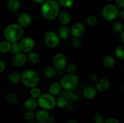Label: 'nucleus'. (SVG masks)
<instances>
[{"instance_id": "nucleus-28", "label": "nucleus", "mask_w": 124, "mask_h": 123, "mask_svg": "<svg viewBox=\"0 0 124 123\" xmlns=\"http://www.w3.org/2000/svg\"><path fill=\"white\" fill-rule=\"evenodd\" d=\"M113 30L115 33L117 34H121L124 31V25L121 22H116L113 25Z\"/></svg>"}, {"instance_id": "nucleus-41", "label": "nucleus", "mask_w": 124, "mask_h": 123, "mask_svg": "<svg viewBox=\"0 0 124 123\" xmlns=\"http://www.w3.org/2000/svg\"><path fill=\"white\" fill-rule=\"evenodd\" d=\"M6 67V63L4 60L0 59V73L4 72V71L5 70Z\"/></svg>"}, {"instance_id": "nucleus-14", "label": "nucleus", "mask_w": 124, "mask_h": 123, "mask_svg": "<svg viewBox=\"0 0 124 123\" xmlns=\"http://www.w3.org/2000/svg\"><path fill=\"white\" fill-rule=\"evenodd\" d=\"M50 116L48 111L44 109L39 110L35 114V121L37 123H47Z\"/></svg>"}, {"instance_id": "nucleus-48", "label": "nucleus", "mask_w": 124, "mask_h": 123, "mask_svg": "<svg viewBox=\"0 0 124 123\" xmlns=\"http://www.w3.org/2000/svg\"><path fill=\"white\" fill-rule=\"evenodd\" d=\"M27 123H36L35 121L32 120V121H28Z\"/></svg>"}, {"instance_id": "nucleus-18", "label": "nucleus", "mask_w": 124, "mask_h": 123, "mask_svg": "<svg viewBox=\"0 0 124 123\" xmlns=\"http://www.w3.org/2000/svg\"><path fill=\"white\" fill-rule=\"evenodd\" d=\"M102 63L104 68L107 69H111L115 65V59L112 55H105L102 59Z\"/></svg>"}, {"instance_id": "nucleus-2", "label": "nucleus", "mask_w": 124, "mask_h": 123, "mask_svg": "<svg viewBox=\"0 0 124 123\" xmlns=\"http://www.w3.org/2000/svg\"><path fill=\"white\" fill-rule=\"evenodd\" d=\"M3 34L5 39L10 43L19 42L24 36V29L18 24H12L5 28Z\"/></svg>"}, {"instance_id": "nucleus-38", "label": "nucleus", "mask_w": 124, "mask_h": 123, "mask_svg": "<svg viewBox=\"0 0 124 123\" xmlns=\"http://www.w3.org/2000/svg\"><path fill=\"white\" fill-rule=\"evenodd\" d=\"M35 114L33 112V111H29L27 110L24 113V117L25 119L27 121H32L35 119Z\"/></svg>"}, {"instance_id": "nucleus-49", "label": "nucleus", "mask_w": 124, "mask_h": 123, "mask_svg": "<svg viewBox=\"0 0 124 123\" xmlns=\"http://www.w3.org/2000/svg\"><path fill=\"white\" fill-rule=\"evenodd\" d=\"M105 1H108V2H109V1H113V0H105Z\"/></svg>"}, {"instance_id": "nucleus-5", "label": "nucleus", "mask_w": 124, "mask_h": 123, "mask_svg": "<svg viewBox=\"0 0 124 123\" xmlns=\"http://www.w3.org/2000/svg\"><path fill=\"white\" fill-rule=\"evenodd\" d=\"M56 98L48 93L42 94L37 99L38 105L42 109L48 111L54 109L56 106Z\"/></svg>"}, {"instance_id": "nucleus-31", "label": "nucleus", "mask_w": 124, "mask_h": 123, "mask_svg": "<svg viewBox=\"0 0 124 123\" xmlns=\"http://www.w3.org/2000/svg\"><path fill=\"white\" fill-rule=\"evenodd\" d=\"M42 94V92L41 90L37 86L33 87L32 88H30V95L31 97L37 100L39 97Z\"/></svg>"}, {"instance_id": "nucleus-46", "label": "nucleus", "mask_w": 124, "mask_h": 123, "mask_svg": "<svg viewBox=\"0 0 124 123\" xmlns=\"http://www.w3.org/2000/svg\"><path fill=\"white\" fill-rule=\"evenodd\" d=\"M47 123H54V118H53V116H50V118H49V119H48V121Z\"/></svg>"}, {"instance_id": "nucleus-6", "label": "nucleus", "mask_w": 124, "mask_h": 123, "mask_svg": "<svg viewBox=\"0 0 124 123\" xmlns=\"http://www.w3.org/2000/svg\"><path fill=\"white\" fill-rule=\"evenodd\" d=\"M119 9L114 4L106 5L103 8L102 11V15L105 20L108 21H112L119 16Z\"/></svg>"}, {"instance_id": "nucleus-12", "label": "nucleus", "mask_w": 124, "mask_h": 123, "mask_svg": "<svg viewBox=\"0 0 124 123\" xmlns=\"http://www.w3.org/2000/svg\"><path fill=\"white\" fill-rule=\"evenodd\" d=\"M70 33L74 37L79 38L85 32V27L82 22H76L71 26Z\"/></svg>"}, {"instance_id": "nucleus-40", "label": "nucleus", "mask_w": 124, "mask_h": 123, "mask_svg": "<svg viewBox=\"0 0 124 123\" xmlns=\"http://www.w3.org/2000/svg\"><path fill=\"white\" fill-rule=\"evenodd\" d=\"M103 123H121L119 121L115 118H109L105 119Z\"/></svg>"}, {"instance_id": "nucleus-1", "label": "nucleus", "mask_w": 124, "mask_h": 123, "mask_svg": "<svg viewBox=\"0 0 124 123\" xmlns=\"http://www.w3.org/2000/svg\"><path fill=\"white\" fill-rule=\"evenodd\" d=\"M41 13L46 20H54L60 13V6L55 0H46L41 6Z\"/></svg>"}, {"instance_id": "nucleus-7", "label": "nucleus", "mask_w": 124, "mask_h": 123, "mask_svg": "<svg viewBox=\"0 0 124 123\" xmlns=\"http://www.w3.org/2000/svg\"><path fill=\"white\" fill-rule=\"evenodd\" d=\"M61 39L56 32L48 31L44 36V42L46 45L50 48H55L59 45Z\"/></svg>"}, {"instance_id": "nucleus-24", "label": "nucleus", "mask_w": 124, "mask_h": 123, "mask_svg": "<svg viewBox=\"0 0 124 123\" xmlns=\"http://www.w3.org/2000/svg\"><path fill=\"white\" fill-rule=\"evenodd\" d=\"M6 100L7 102L12 104H16L19 102V98L17 94L12 92H10L6 94Z\"/></svg>"}, {"instance_id": "nucleus-27", "label": "nucleus", "mask_w": 124, "mask_h": 123, "mask_svg": "<svg viewBox=\"0 0 124 123\" xmlns=\"http://www.w3.org/2000/svg\"><path fill=\"white\" fill-rule=\"evenodd\" d=\"M27 58L29 62L33 64L37 63L39 60V56L38 54L33 51H31L27 53Z\"/></svg>"}, {"instance_id": "nucleus-22", "label": "nucleus", "mask_w": 124, "mask_h": 123, "mask_svg": "<svg viewBox=\"0 0 124 123\" xmlns=\"http://www.w3.org/2000/svg\"><path fill=\"white\" fill-rule=\"evenodd\" d=\"M8 80L12 84H17L21 81V75L16 71H12L8 75Z\"/></svg>"}, {"instance_id": "nucleus-16", "label": "nucleus", "mask_w": 124, "mask_h": 123, "mask_svg": "<svg viewBox=\"0 0 124 123\" xmlns=\"http://www.w3.org/2000/svg\"><path fill=\"white\" fill-rule=\"evenodd\" d=\"M57 34L60 39L66 40L70 37V29L67 25H61L57 30Z\"/></svg>"}, {"instance_id": "nucleus-9", "label": "nucleus", "mask_w": 124, "mask_h": 123, "mask_svg": "<svg viewBox=\"0 0 124 123\" xmlns=\"http://www.w3.org/2000/svg\"><path fill=\"white\" fill-rule=\"evenodd\" d=\"M53 67L56 70H63L67 65V59L63 53H58L54 54L53 58Z\"/></svg>"}, {"instance_id": "nucleus-39", "label": "nucleus", "mask_w": 124, "mask_h": 123, "mask_svg": "<svg viewBox=\"0 0 124 123\" xmlns=\"http://www.w3.org/2000/svg\"><path fill=\"white\" fill-rule=\"evenodd\" d=\"M115 6H116L119 9H124V0H115Z\"/></svg>"}, {"instance_id": "nucleus-34", "label": "nucleus", "mask_w": 124, "mask_h": 123, "mask_svg": "<svg viewBox=\"0 0 124 123\" xmlns=\"http://www.w3.org/2000/svg\"><path fill=\"white\" fill-rule=\"evenodd\" d=\"M10 52L13 55H15V54H18V53L21 52L19 42H16L11 43V47L10 49Z\"/></svg>"}, {"instance_id": "nucleus-3", "label": "nucleus", "mask_w": 124, "mask_h": 123, "mask_svg": "<svg viewBox=\"0 0 124 123\" xmlns=\"http://www.w3.org/2000/svg\"><path fill=\"white\" fill-rule=\"evenodd\" d=\"M21 81L25 87L32 88L37 86L39 82V76L38 72L33 69L25 70L21 74Z\"/></svg>"}, {"instance_id": "nucleus-19", "label": "nucleus", "mask_w": 124, "mask_h": 123, "mask_svg": "<svg viewBox=\"0 0 124 123\" xmlns=\"http://www.w3.org/2000/svg\"><path fill=\"white\" fill-rule=\"evenodd\" d=\"M38 106L37 100L32 97L27 98L24 103V107L27 110L33 111Z\"/></svg>"}, {"instance_id": "nucleus-36", "label": "nucleus", "mask_w": 124, "mask_h": 123, "mask_svg": "<svg viewBox=\"0 0 124 123\" xmlns=\"http://www.w3.org/2000/svg\"><path fill=\"white\" fill-rule=\"evenodd\" d=\"M71 46L73 49H78L82 46V41L78 37H73L71 41Z\"/></svg>"}, {"instance_id": "nucleus-44", "label": "nucleus", "mask_w": 124, "mask_h": 123, "mask_svg": "<svg viewBox=\"0 0 124 123\" xmlns=\"http://www.w3.org/2000/svg\"><path fill=\"white\" fill-rule=\"evenodd\" d=\"M34 2L37 4H42L46 1V0H32Z\"/></svg>"}, {"instance_id": "nucleus-30", "label": "nucleus", "mask_w": 124, "mask_h": 123, "mask_svg": "<svg viewBox=\"0 0 124 123\" xmlns=\"http://www.w3.org/2000/svg\"><path fill=\"white\" fill-rule=\"evenodd\" d=\"M115 55L118 59L121 60L124 59V45H119L115 49Z\"/></svg>"}, {"instance_id": "nucleus-10", "label": "nucleus", "mask_w": 124, "mask_h": 123, "mask_svg": "<svg viewBox=\"0 0 124 123\" xmlns=\"http://www.w3.org/2000/svg\"><path fill=\"white\" fill-rule=\"evenodd\" d=\"M17 22L21 27L23 29L27 28L31 25L32 23V18L29 13L23 12L18 16Z\"/></svg>"}, {"instance_id": "nucleus-47", "label": "nucleus", "mask_w": 124, "mask_h": 123, "mask_svg": "<svg viewBox=\"0 0 124 123\" xmlns=\"http://www.w3.org/2000/svg\"><path fill=\"white\" fill-rule=\"evenodd\" d=\"M124 31L122 32V33L121 34V41H122V43H124Z\"/></svg>"}, {"instance_id": "nucleus-21", "label": "nucleus", "mask_w": 124, "mask_h": 123, "mask_svg": "<svg viewBox=\"0 0 124 123\" xmlns=\"http://www.w3.org/2000/svg\"><path fill=\"white\" fill-rule=\"evenodd\" d=\"M61 86L59 83H53L48 87V94L56 96L61 92Z\"/></svg>"}, {"instance_id": "nucleus-33", "label": "nucleus", "mask_w": 124, "mask_h": 123, "mask_svg": "<svg viewBox=\"0 0 124 123\" xmlns=\"http://www.w3.org/2000/svg\"><path fill=\"white\" fill-rule=\"evenodd\" d=\"M87 24L90 27H94L98 24V19L94 15H90L86 19Z\"/></svg>"}, {"instance_id": "nucleus-13", "label": "nucleus", "mask_w": 124, "mask_h": 123, "mask_svg": "<svg viewBox=\"0 0 124 123\" xmlns=\"http://www.w3.org/2000/svg\"><path fill=\"white\" fill-rule=\"evenodd\" d=\"M95 88L98 92H105L110 88V82L107 78H101L95 82Z\"/></svg>"}, {"instance_id": "nucleus-25", "label": "nucleus", "mask_w": 124, "mask_h": 123, "mask_svg": "<svg viewBox=\"0 0 124 123\" xmlns=\"http://www.w3.org/2000/svg\"><path fill=\"white\" fill-rule=\"evenodd\" d=\"M62 96L65 97L67 100H71L73 102H76L79 100L78 95L74 94L72 90H65Z\"/></svg>"}, {"instance_id": "nucleus-37", "label": "nucleus", "mask_w": 124, "mask_h": 123, "mask_svg": "<svg viewBox=\"0 0 124 123\" xmlns=\"http://www.w3.org/2000/svg\"><path fill=\"white\" fill-rule=\"evenodd\" d=\"M93 121L94 123H103L105 121V118L102 114L95 113L93 116Z\"/></svg>"}, {"instance_id": "nucleus-8", "label": "nucleus", "mask_w": 124, "mask_h": 123, "mask_svg": "<svg viewBox=\"0 0 124 123\" xmlns=\"http://www.w3.org/2000/svg\"><path fill=\"white\" fill-rule=\"evenodd\" d=\"M21 51L25 54L32 51L35 46V41L31 36H26L23 37L19 42Z\"/></svg>"}, {"instance_id": "nucleus-23", "label": "nucleus", "mask_w": 124, "mask_h": 123, "mask_svg": "<svg viewBox=\"0 0 124 123\" xmlns=\"http://www.w3.org/2000/svg\"><path fill=\"white\" fill-rule=\"evenodd\" d=\"M21 6L19 0H8L7 4V8L11 12H16L19 10Z\"/></svg>"}, {"instance_id": "nucleus-45", "label": "nucleus", "mask_w": 124, "mask_h": 123, "mask_svg": "<svg viewBox=\"0 0 124 123\" xmlns=\"http://www.w3.org/2000/svg\"><path fill=\"white\" fill-rule=\"evenodd\" d=\"M67 123H79V122L75 119H70L68 121Z\"/></svg>"}, {"instance_id": "nucleus-50", "label": "nucleus", "mask_w": 124, "mask_h": 123, "mask_svg": "<svg viewBox=\"0 0 124 123\" xmlns=\"http://www.w3.org/2000/svg\"></svg>"}, {"instance_id": "nucleus-43", "label": "nucleus", "mask_w": 124, "mask_h": 123, "mask_svg": "<svg viewBox=\"0 0 124 123\" xmlns=\"http://www.w3.org/2000/svg\"><path fill=\"white\" fill-rule=\"evenodd\" d=\"M119 16L121 18V19L124 20V9L121 10L119 11Z\"/></svg>"}, {"instance_id": "nucleus-17", "label": "nucleus", "mask_w": 124, "mask_h": 123, "mask_svg": "<svg viewBox=\"0 0 124 123\" xmlns=\"http://www.w3.org/2000/svg\"><path fill=\"white\" fill-rule=\"evenodd\" d=\"M58 19L62 25H68L71 22V16L70 13L66 11H62L59 13L58 15Z\"/></svg>"}, {"instance_id": "nucleus-29", "label": "nucleus", "mask_w": 124, "mask_h": 123, "mask_svg": "<svg viewBox=\"0 0 124 123\" xmlns=\"http://www.w3.org/2000/svg\"><path fill=\"white\" fill-rule=\"evenodd\" d=\"M68 100L65 97L61 96L56 100V106L61 109L65 107L67 105Z\"/></svg>"}, {"instance_id": "nucleus-26", "label": "nucleus", "mask_w": 124, "mask_h": 123, "mask_svg": "<svg viewBox=\"0 0 124 123\" xmlns=\"http://www.w3.org/2000/svg\"><path fill=\"white\" fill-rule=\"evenodd\" d=\"M11 47V43L8 41H2L0 42V53L2 54H6L10 51Z\"/></svg>"}, {"instance_id": "nucleus-20", "label": "nucleus", "mask_w": 124, "mask_h": 123, "mask_svg": "<svg viewBox=\"0 0 124 123\" xmlns=\"http://www.w3.org/2000/svg\"><path fill=\"white\" fill-rule=\"evenodd\" d=\"M42 73L45 77L49 79H53L56 76V69L53 66H45L42 69Z\"/></svg>"}, {"instance_id": "nucleus-11", "label": "nucleus", "mask_w": 124, "mask_h": 123, "mask_svg": "<svg viewBox=\"0 0 124 123\" xmlns=\"http://www.w3.org/2000/svg\"><path fill=\"white\" fill-rule=\"evenodd\" d=\"M27 58L26 54L23 52H20L13 55L11 62L13 66L16 68H20L25 65V63L27 62Z\"/></svg>"}, {"instance_id": "nucleus-15", "label": "nucleus", "mask_w": 124, "mask_h": 123, "mask_svg": "<svg viewBox=\"0 0 124 123\" xmlns=\"http://www.w3.org/2000/svg\"><path fill=\"white\" fill-rule=\"evenodd\" d=\"M97 94H98V91L96 89L95 87L92 86H87L83 92L84 97L88 100H93L96 96Z\"/></svg>"}, {"instance_id": "nucleus-4", "label": "nucleus", "mask_w": 124, "mask_h": 123, "mask_svg": "<svg viewBox=\"0 0 124 123\" xmlns=\"http://www.w3.org/2000/svg\"><path fill=\"white\" fill-rule=\"evenodd\" d=\"M79 82V77L76 74H67L62 77L59 84L64 90H73L77 88Z\"/></svg>"}, {"instance_id": "nucleus-35", "label": "nucleus", "mask_w": 124, "mask_h": 123, "mask_svg": "<svg viewBox=\"0 0 124 123\" xmlns=\"http://www.w3.org/2000/svg\"><path fill=\"white\" fill-rule=\"evenodd\" d=\"M58 4L60 6L65 8L71 7L75 4V0H58Z\"/></svg>"}, {"instance_id": "nucleus-42", "label": "nucleus", "mask_w": 124, "mask_h": 123, "mask_svg": "<svg viewBox=\"0 0 124 123\" xmlns=\"http://www.w3.org/2000/svg\"><path fill=\"white\" fill-rule=\"evenodd\" d=\"M89 78L92 82H94V83H95V82H96L98 79H99V78H98V75H97L96 74H91L90 75Z\"/></svg>"}, {"instance_id": "nucleus-32", "label": "nucleus", "mask_w": 124, "mask_h": 123, "mask_svg": "<svg viewBox=\"0 0 124 123\" xmlns=\"http://www.w3.org/2000/svg\"><path fill=\"white\" fill-rule=\"evenodd\" d=\"M65 69H66L67 73L70 74H76V73L78 71V68L77 65L73 63L67 64Z\"/></svg>"}]
</instances>
